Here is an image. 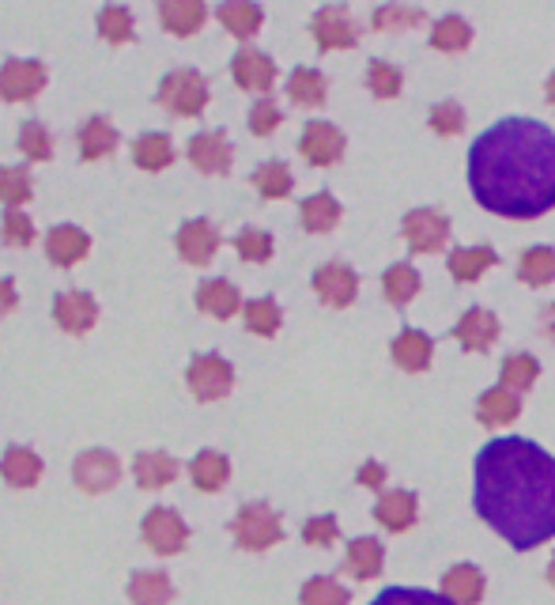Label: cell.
<instances>
[{"label":"cell","mask_w":555,"mask_h":605,"mask_svg":"<svg viewBox=\"0 0 555 605\" xmlns=\"http://www.w3.org/2000/svg\"><path fill=\"white\" fill-rule=\"evenodd\" d=\"M298 216H303L306 232L326 235L340 224V204L332 193H314V198H306L303 204H298Z\"/></svg>","instance_id":"30"},{"label":"cell","mask_w":555,"mask_h":605,"mask_svg":"<svg viewBox=\"0 0 555 605\" xmlns=\"http://www.w3.org/2000/svg\"><path fill=\"white\" fill-rule=\"evenodd\" d=\"M495 261H499V254L491 250V246H461L446 258V269L450 277L461 280V284H473V280L484 277V269H491Z\"/></svg>","instance_id":"26"},{"label":"cell","mask_w":555,"mask_h":605,"mask_svg":"<svg viewBox=\"0 0 555 605\" xmlns=\"http://www.w3.org/2000/svg\"><path fill=\"white\" fill-rule=\"evenodd\" d=\"M371 605H454L442 598L439 591H423V586H386Z\"/></svg>","instance_id":"44"},{"label":"cell","mask_w":555,"mask_h":605,"mask_svg":"<svg viewBox=\"0 0 555 605\" xmlns=\"http://www.w3.org/2000/svg\"><path fill=\"white\" fill-rule=\"evenodd\" d=\"M20 152L27 159H34V164H42V159L54 156V141H49L46 125H42V122H23V130H20Z\"/></svg>","instance_id":"46"},{"label":"cell","mask_w":555,"mask_h":605,"mask_svg":"<svg viewBox=\"0 0 555 605\" xmlns=\"http://www.w3.org/2000/svg\"><path fill=\"white\" fill-rule=\"evenodd\" d=\"M133 605H170L174 602V583L163 572H136L129 579Z\"/></svg>","instance_id":"33"},{"label":"cell","mask_w":555,"mask_h":605,"mask_svg":"<svg viewBox=\"0 0 555 605\" xmlns=\"http://www.w3.org/2000/svg\"><path fill=\"white\" fill-rule=\"evenodd\" d=\"M230 534H235L238 549L264 552L284 541V523H280V515L269 504H246L235 515V523H230Z\"/></svg>","instance_id":"3"},{"label":"cell","mask_w":555,"mask_h":605,"mask_svg":"<svg viewBox=\"0 0 555 605\" xmlns=\"http://www.w3.org/2000/svg\"><path fill=\"white\" fill-rule=\"evenodd\" d=\"M72 477L83 492L99 496V492H110L122 477V462H117L110 450H83L80 458L72 462Z\"/></svg>","instance_id":"10"},{"label":"cell","mask_w":555,"mask_h":605,"mask_svg":"<svg viewBox=\"0 0 555 605\" xmlns=\"http://www.w3.org/2000/svg\"><path fill=\"white\" fill-rule=\"evenodd\" d=\"M12 306H15V284L8 277H0V318L12 314Z\"/></svg>","instance_id":"55"},{"label":"cell","mask_w":555,"mask_h":605,"mask_svg":"<svg viewBox=\"0 0 555 605\" xmlns=\"http://www.w3.org/2000/svg\"><path fill=\"white\" fill-rule=\"evenodd\" d=\"M133 477H136V484L148 492L167 489V484L178 477V462L170 455H163V450H148V455L133 458Z\"/></svg>","instance_id":"25"},{"label":"cell","mask_w":555,"mask_h":605,"mask_svg":"<svg viewBox=\"0 0 555 605\" xmlns=\"http://www.w3.org/2000/svg\"><path fill=\"white\" fill-rule=\"evenodd\" d=\"M454 337L468 352H488L495 340H499V318H495L488 306H468L454 326Z\"/></svg>","instance_id":"13"},{"label":"cell","mask_w":555,"mask_h":605,"mask_svg":"<svg viewBox=\"0 0 555 605\" xmlns=\"http://www.w3.org/2000/svg\"><path fill=\"white\" fill-rule=\"evenodd\" d=\"M298 598H303V605H352V591L340 586L337 579L318 575V579H306Z\"/></svg>","instance_id":"41"},{"label":"cell","mask_w":555,"mask_h":605,"mask_svg":"<svg viewBox=\"0 0 555 605\" xmlns=\"http://www.w3.org/2000/svg\"><path fill=\"white\" fill-rule=\"evenodd\" d=\"M468 42H473V27L461 15H446L431 27V46L442 49V54H461Z\"/></svg>","instance_id":"39"},{"label":"cell","mask_w":555,"mask_h":605,"mask_svg":"<svg viewBox=\"0 0 555 605\" xmlns=\"http://www.w3.org/2000/svg\"><path fill=\"white\" fill-rule=\"evenodd\" d=\"M4 243L8 246H31L34 243V224H31V216H23L20 209H8L4 212Z\"/></svg>","instance_id":"50"},{"label":"cell","mask_w":555,"mask_h":605,"mask_svg":"<svg viewBox=\"0 0 555 605\" xmlns=\"http://www.w3.org/2000/svg\"><path fill=\"white\" fill-rule=\"evenodd\" d=\"M502 386L514 390V394H525L529 386L536 382V374H541V363H536V356L529 352H510L507 360H502Z\"/></svg>","instance_id":"38"},{"label":"cell","mask_w":555,"mask_h":605,"mask_svg":"<svg viewBox=\"0 0 555 605\" xmlns=\"http://www.w3.org/2000/svg\"><path fill=\"white\" fill-rule=\"evenodd\" d=\"M484 591H488V579L476 564H454L442 575V598H450L454 605H480Z\"/></svg>","instance_id":"17"},{"label":"cell","mask_w":555,"mask_h":605,"mask_svg":"<svg viewBox=\"0 0 555 605\" xmlns=\"http://www.w3.org/2000/svg\"><path fill=\"white\" fill-rule=\"evenodd\" d=\"M133 159L140 170H163L174 164V144L167 133H144L133 141Z\"/></svg>","instance_id":"31"},{"label":"cell","mask_w":555,"mask_h":605,"mask_svg":"<svg viewBox=\"0 0 555 605\" xmlns=\"http://www.w3.org/2000/svg\"><path fill=\"white\" fill-rule=\"evenodd\" d=\"M314 292L326 306H352L355 295H360V277H355L352 266L329 261V266L314 272Z\"/></svg>","instance_id":"12"},{"label":"cell","mask_w":555,"mask_h":605,"mask_svg":"<svg viewBox=\"0 0 555 605\" xmlns=\"http://www.w3.org/2000/svg\"><path fill=\"white\" fill-rule=\"evenodd\" d=\"M159 102L178 117H196L208 107V83L193 68H178V72H167L163 83H159Z\"/></svg>","instance_id":"4"},{"label":"cell","mask_w":555,"mask_h":605,"mask_svg":"<svg viewBox=\"0 0 555 605\" xmlns=\"http://www.w3.org/2000/svg\"><path fill=\"white\" fill-rule=\"evenodd\" d=\"M382 564H386V549H382L374 538H355L352 545H348L344 572L352 579H378Z\"/></svg>","instance_id":"28"},{"label":"cell","mask_w":555,"mask_h":605,"mask_svg":"<svg viewBox=\"0 0 555 605\" xmlns=\"http://www.w3.org/2000/svg\"><path fill=\"white\" fill-rule=\"evenodd\" d=\"M544 329H548V334L555 337V303L544 306Z\"/></svg>","instance_id":"56"},{"label":"cell","mask_w":555,"mask_h":605,"mask_svg":"<svg viewBox=\"0 0 555 605\" xmlns=\"http://www.w3.org/2000/svg\"><path fill=\"white\" fill-rule=\"evenodd\" d=\"M287 96H292V102H298V107H321L329 96V83L318 68H295V72L287 76Z\"/></svg>","instance_id":"34"},{"label":"cell","mask_w":555,"mask_h":605,"mask_svg":"<svg viewBox=\"0 0 555 605\" xmlns=\"http://www.w3.org/2000/svg\"><path fill=\"white\" fill-rule=\"evenodd\" d=\"M468 190L480 209L536 220L555 209V133L533 117H502L468 148Z\"/></svg>","instance_id":"2"},{"label":"cell","mask_w":555,"mask_h":605,"mask_svg":"<svg viewBox=\"0 0 555 605\" xmlns=\"http://www.w3.org/2000/svg\"><path fill=\"white\" fill-rule=\"evenodd\" d=\"M548 583L555 586V557H552V564H548Z\"/></svg>","instance_id":"58"},{"label":"cell","mask_w":555,"mask_h":605,"mask_svg":"<svg viewBox=\"0 0 555 605\" xmlns=\"http://www.w3.org/2000/svg\"><path fill=\"white\" fill-rule=\"evenodd\" d=\"M219 250V232L208 220H190V224L178 227V254H182L190 266H208Z\"/></svg>","instance_id":"16"},{"label":"cell","mask_w":555,"mask_h":605,"mask_svg":"<svg viewBox=\"0 0 555 605\" xmlns=\"http://www.w3.org/2000/svg\"><path fill=\"white\" fill-rule=\"evenodd\" d=\"M190 164L204 175H227L230 170V144L224 133H196L185 148Z\"/></svg>","instance_id":"18"},{"label":"cell","mask_w":555,"mask_h":605,"mask_svg":"<svg viewBox=\"0 0 555 605\" xmlns=\"http://www.w3.org/2000/svg\"><path fill=\"white\" fill-rule=\"evenodd\" d=\"M185 382H190V390L201 402H219V397H227L230 386H235V368H230L219 352H204V356H193Z\"/></svg>","instance_id":"5"},{"label":"cell","mask_w":555,"mask_h":605,"mask_svg":"<svg viewBox=\"0 0 555 605\" xmlns=\"http://www.w3.org/2000/svg\"><path fill=\"white\" fill-rule=\"evenodd\" d=\"M548 102H552V107H555V72L548 76Z\"/></svg>","instance_id":"57"},{"label":"cell","mask_w":555,"mask_h":605,"mask_svg":"<svg viewBox=\"0 0 555 605\" xmlns=\"http://www.w3.org/2000/svg\"><path fill=\"white\" fill-rule=\"evenodd\" d=\"M405 238L416 254H434L450 243V220L439 209H412L405 216Z\"/></svg>","instance_id":"8"},{"label":"cell","mask_w":555,"mask_h":605,"mask_svg":"<svg viewBox=\"0 0 555 605\" xmlns=\"http://www.w3.org/2000/svg\"><path fill=\"white\" fill-rule=\"evenodd\" d=\"M204 0H159V23L163 31L178 34V38H190L204 27Z\"/></svg>","instance_id":"22"},{"label":"cell","mask_w":555,"mask_h":605,"mask_svg":"<svg viewBox=\"0 0 555 605\" xmlns=\"http://www.w3.org/2000/svg\"><path fill=\"white\" fill-rule=\"evenodd\" d=\"M190 477L201 492H219L230 477V462L219 455V450H201V455L190 462Z\"/></svg>","instance_id":"32"},{"label":"cell","mask_w":555,"mask_h":605,"mask_svg":"<svg viewBox=\"0 0 555 605\" xmlns=\"http://www.w3.org/2000/svg\"><path fill=\"white\" fill-rule=\"evenodd\" d=\"M0 201L8 209H20L31 201V175L23 167H0Z\"/></svg>","instance_id":"45"},{"label":"cell","mask_w":555,"mask_h":605,"mask_svg":"<svg viewBox=\"0 0 555 605\" xmlns=\"http://www.w3.org/2000/svg\"><path fill=\"white\" fill-rule=\"evenodd\" d=\"M196 306H201L204 314H212V318H235V311H242V295H238V288L230 284V280H204L201 288H196Z\"/></svg>","instance_id":"23"},{"label":"cell","mask_w":555,"mask_h":605,"mask_svg":"<svg viewBox=\"0 0 555 605\" xmlns=\"http://www.w3.org/2000/svg\"><path fill=\"white\" fill-rule=\"evenodd\" d=\"M253 186H258L261 198L269 201H280L292 193V170H287V164H280V159H272V164H261L258 170H253Z\"/></svg>","instance_id":"40"},{"label":"cell","mask_w":555,"mask_h":605,"mask_svg":"<svg viewBox=\"0 0 555 605\" xmlns=\"http://www.w3.org/2000/svg\"><path fill=\"white\" fill-rule=\"evenodd\" d=\"M310 31H314V42L318 49H352L360 42V27H355L352 12L340 4H326L314 12L310 20Z\"/></svg>","instance_id":"7"},{"label":"cell","mask_w":555,"mask_h":605,"mask_svg":"<svg viewBox=\"0 0 555 605\" xmlns=\"http://www.w3.org/2000/svg\"><path fill=\"white\" fill-rule=\"evenodd\" d=\"M518 277L533 288L552 284L555 280V250L552 246H529V250L522 254V261H518Z\"/></svg>","instance_id":"37"},{"label":"cell","mask_w":555,"mask_h":605,"mask_svg":"<svg viewBox=\"0 0 555 605\" xmlns=\"http://www.w3.org/2000/svg\"><path fill=\"white\" fill-rule=\"evenodd\" d=\"M91 250V238L80 232V227L72 224H61V227H49L46 235V258L54 261V266H76V261H83Z\"/></svg>","instance_id":"21"},{"label":"cell","mask_w":555,"mask_h":605,"mask_svg":"<svg viewBox=\"0 0 555 605\" xmlns=\"http://www.w3.org/2000/svg\"><path fill=\"white\" fill-rule=\"evenodd\" d=\"M0 477L12 489H34L42 477V458L31 447H8L4 458H0Z\"/></svg>","instance_id":"24"},{"label":"cell","mask_w":555,"mask_h":605,"mask_svg":"<svg viewBox=\"0 0 555 605\" xmlns=\"http://www.w3.org/2000/svg\"><path fill=\"white\" fill-rule=\"evenodd\" d=\"M140 534L144 541H148V549L159 552V557H174V552H182L185 545H190V526L170 507H151L148 515H144Z\"/></svg>","instance_id":"6"},{"label":"cell","mask_w":555,"mask_h":605,"mask_svg":"<svg viewBox=\"0 0 555 605\" xmlns=\"http://www.w3.org/2000/svg\"><path fill=\"white\" fill-rule=\"evenodd\" d=\"M230 76H235L238 88L246 91H261V96H269L272 83H276V65L269 61V54H261V49H238L235 61H230Z\"/></svg>","instance_id":"15"},{"label":"cell","mask_w":555,"mask_h":605,"mask_svg":"<svg viewBox=\"0 0 555 605\" xmlns=\"http://www.w3.org/2000/svg\"><path fill=\"white\" fill-rule=\"evenodd\" d=\"M114 148H117V130L106 122V117H91V122H83V130H80V156L83 159H102Z\"/></svg>","instance_id":"36"},{"label":"cell","mask_w":555,"mask_h":605,"mask_svg":"<svg viewBox=\"0 0 555 605\" xmlns=\"http://www.w3.org/2000/svg\"><path fill=\"white\" fill-rule=\"evenodd\" d=\"M374 518L386 526L389 534H400V530H412L416 523V492H386L374 507Z\"/></svg>","instance_id":"27"},{"label":"cell","mask_w":555,"mask_h":605,"mask_svg":"<svg viewBox=\"0 0 555 605\" xmlns=\"http://www.w3.org/2000/svg\"><path fill=\"white\" fill-rule=\"evenodd\" d=\"M431 130L442 133V136H454L465 130V110L457 107V102H439V107L431 110Z\"/></svg>","instance_id":"49"},{"label":"cell","mask_w":555,"mask_h":605,"mask_svg":"<svg viewBox=\"0 0 555 605\" xmlns=\"http://www.w3.org/2000/svg\"><path fill=\"white\" fill-rule=\"evenodd\" d=\"M473 507L510 549L529 552L555 538V458L541 442L499 436L476 455Z\"/></svg>","instance_id":"1"},{"label":"cell","mask_w":555,"mask_h":605,"mask_svg":"<svg viewBox=\"0 0 555 605\" xmlns=\"http://www.w3.org/2000/svg\"><path fill=\"white\" fill-rule=\"evenodd\" d=\"M298 152H303L306 164L314 167H332L344 156V133L329 122H310L298 136Z\"/></svg>","instance_id":"11"},{"label":"cell","mask_w":555,"mask_h":605,"mask_svg":"<svg viewBox=\"0 0 555 605\" xmlns=\"http://www.w3.org/2000/svg\"><path fill=\"white\" fill-rule=\"evenodd\" d=\"M242 318H246V329L258 337H272L280 329V322H284V314H280L276 300H253L242 306Z\"/></svg>","instance_id":"42"},{"label":"cell","mask_w":555,"mask_h":605,"mask_svg":"<svg viewBox=\"0 0 555 605\" xmlns=\"http://www.w3.org/2000/svg\"><path fill=\"white\" fill-rule=\"evenodd\" d=\"M382 292H386V300L393 306L412 303L416 295H420V272L408 266V261H400V266H389L386 277H382Z\"/></svg>","instance_id":"35"},{"label":"cell","mask_w":555,"mask_h":605,"mask_svg":"<svg viewBox=\"0 0 555 605\" xmlns=\"http://www.w3.org/2000/svg\"><path fill=\"white\" fill-rule=\"evenodd\" d=\"M46 88V68L38 61H20V57H8L0 68V99L8 102H31L34 96H42Z\"/></svg>","instance_id":"9"},{"label":"cell","mask_w":555,"mask_h":605,"mask_svg":"<svg viewBox=\"0 0 555 605\" xmlns=\"http://www.w3.org/2000/svg\"><path fill=\"white\" fill-rule=\"evenodd\" d=\"M99 34L106 42H114V46H122V42H133V12L122 4H106L99 12Z\"/></svg>","instance_id":"43"},{"label":"cell","mask_w":555,"mask_h":605,"mask_svg":"<svg viewBox=\"0 0 555 605\" xmlns=\"http://www.w3.org/2000/svg\"><path fill=\"white\" fill-rule=\"evenodd\" d=\"M522 416V394L507 386H495V390H484L480 402H476V421L488 424V428H507Z\"/></svg>","instance_id":"19"},{"label":"cell","mask_w":555,"mask_h":605,"mask_svg":"<svg viewBox=\"0 0 555 605\" xmlns=\"http://www.w3.org/2000/svg\"><path fill=\"white\" fill-rule=\"evenodd\" d=\"M276 125H280V107L269 96H261L250 110V130L258 136H269V133H276Z\"/></svg>","instance_id":"52"},{"label":"cell","mask_w":555,"mask_h":605,"mask_svg":"<svg viewBox=\"0 0 555 605\" xmlns=\"http://www.w3.org/2000/svg\"><path fill=\"white\" fill-rule=\"evenodd\" d=\"M366 83H371V91L378 99L400 96V72L386 61H371V68H366Z\"/></svg>","instance_id":"48"},{"label":"cell","mask_w":555,"mask_h":605,"mask_svg":"<svg viewBox=\"0 0 555 605\" xmlns=\"http://www.w3.org/2000/svg\"><path fill=\"white\" fill-rule=\"evenodd\" d=\"M238 246V258L242 261H269L272 258V235L269 232H258V227H246V232H238L235 238Z\"/></svg>","instance_id":"47"},{"label":"cell","mask_w":555,"mask_h":605,"mask_svg":"<svg viewBox=\"0 0 555 605\" xmlns=\"http://www.w3.org/2000/svg\"><path fill=\"white\" fill-rule=\"evenodd\" d=\"M355 481H360L363 489H382V484H386V470H382L378 462H366V466H360Z\"/></svg>","instance_id":"54"},{"label":"cell","mask_w":555,"mask_h":605,"mask_svg":"<svg viewBox=\"0 0 555 605\" xmlns=\"http://www.w3.org/2000/svg\"><path fill=\"white\" fill-rule=\"evenodd\" d=\"M389 356L397 360V368L420 374V371L431 368L434 340L427 337V334H420V329H400V334L393 337V345H389Z\"/></svg>","instance_id":"20"},{"label":"cell","mask_w":555,"mask_h":605,"mask_svg":"<svg viewBox=\"0 0 555 605\" xmlns=\"http://www.w3.org/2000/svg\"><path fill=\"white\" fill-rule=\"evenodd\" d=\"M337 538H340V530H337V518L332 515H318L303 526V541L314 545V549H329Z\"/></svg>","instance_id":"51"},{"label":"cell","mask_w":555,"mask_h":605,"mask_svg":"<svg viewBox=\"0 0 555 605\" xmlns=\"http://www.w3.org/2000/svg\"><path fill=\"white\" fill-rule=\"evenodd\" d=\"M54 322L65 329V334H88L91 326L99 322V303L95 295L88 292H61L54 300Z\"/></svg>","instance_id":"14"},{"label":"cell","mask_w":555,"mask_h":605,"mask_svg":"<svg viewBox=\"0 0 555 605\" xmlns=\"http://www.w3.org/2000/svg\"><path fill=\"white\" fill-rule=\"evenodd\" d=\"M393 23H423V12H405V8H382L378 15H374V27L378 31H386V27H393Z\"/></svg>","instance_id":"53"},{"label":"cell","mask_w":555,"mask_h":605,"mask_svg":"<svg viewBox=\"0 0 555 605\" xmlns=\"http://www.w3.org/2000/svg\"><path fill=\"white\" fill-rule=\"evenodd\" d=\"M219 23L235 34V38H253V34L261 31V8L253 4V0H224V4L216 8Z\"/></svg>","instance_id":"29"}]
</instances>
